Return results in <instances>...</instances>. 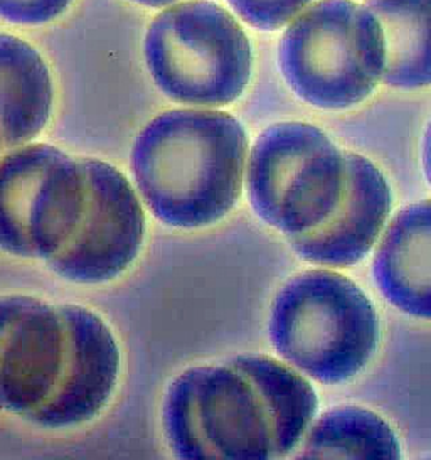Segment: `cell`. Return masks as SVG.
Returning <instances> with one entry per match:
<instances>
[{
  "instance_id": "obj_1",
  "label": "cell",
  "mask_w": 431,
  "mask_h": 460,
  "mask_svg": "<svg viewBox=\"0 0 431 460\" xmlns=\"http://www.w3.org/2000/svg\"><path fill=\"white\" fill-rule=\"evenodd\" d=\"M145 215L111 164L49 144L0 157V250L40 260L69 282L105 284L138 257Z\"/></svg>"
},
{
  "instance_id": "obj_2",
  "label": "cell",
  "mask_w": 431,
  "mask_h": 460,
  "mask_svg": "<svg viewBox=\"0 0 431 460\" xmlns=\"http://www.w3.org/2000/svg\"><path fill=\"white\" fill-rule=\"evenodd\" d=\"M119 375L117 339L93 311L0 297V411L49 430L78 427L101 413Z\"/></svg>"
},
{
  "instance_id": "obj_3",
  "label": "cell",
  "mask_w": 431,
  "mask_h": 460,
  "mask_svg": "<svg viewBox=\"0 0 431 460\" xmlns=\"http://www.w3.org/2000/svg\"><path fill=\"white\" fill-rule=\"evenodd\" d=\"M315 410L313 388L294 369L244 354L179 375L163 396L162 427L179 459H280Z\"/></svg>"
},
{
  "instance_id": "obj_4",
  "label": "cell",
  "mask_w": 431,
  "mask_h": 460,
  "mask_svg": "<svg viewBox=\"0 0 431 460\" xmlns=\"http://www.w3.org/2000/svg\"><path fill=\"white\" fill-rule=\"evenodd\" d=\"M248 137L233 115L180 109L155 117L135 138L130 165L150 213L167 226L199 230L242 196Z\"/></svg>"
},
{
  "instance_id": "obj_5",
  "label": "cell",
  "mask_w": 431,
  "mask_h": 460,
  "mask_svg": "<svg viewBox=\"0 0 431 460\" xmlns=\"http://www.w3.org/2000/svg\"><path fill=\"white\" fill-rule=\"evenodd\" d=\"M275 349L310 378H354L376 351L379 325L363 290L344 275L310 270L286 282L273 300Z\"/></svg>"
},
{
  "instance_id": "obj_6",
  "label": "cell",
  "mask_w": 431,
  "mask_h": 460,
  "mask_svg": "<svg viewBox=\"0 0 431 460\" xmlns=\"http://www.w3.org/2000/svg\"><path fill=\"white\" fill-rule=\"evenodd\" d=\"M280 69L288 86L313 107L349 109L383 78V29L365 5L319 0L296 15L280 41Z\"/></svg>"
},
{
  "instance_id": "obj_7",
  "label": "cell",
  "mask_w": 431,
  "mask_h": 460,
  "mask_svg": "<svg viewBox=\"0 0 431 460\" xmlns=\"http://www.w3.org/2000/svg\"><path fill=\"white\" fill-rule=\"evenodd\" d=\"M147 66L171 100L192 107H224L251 76V46L238 21L207 0L163 11L145 40Z\"/></svg>"
},
{
  "instance_id": "obj_8",
  "label": "cell",
  "mask_w": 431,
  "mask_h": 460,
  "mask_svg": "<svg viewBox=\"0 0 431 460\" xmlns=\"http://www.w3.org/2000/svg\"><path fill=\"white\" fill-rule=\"evenodd\" d=\"M346 152L307 123L267 128L246 164L256 215L286 238L315 230L334 215L346 190Z\"/></svg>"
},
{
  "instance_id": "obj_9",
  "label": "cell",
  "mask_w": 431,
  "mask_h": 460,
  "mask_svg": "<svg viewBox=\"0 0 431 460\" xmlns=\"http://www.w3.org/2000/svg\"><path fill=\"white\" fill-rule=\"evenodd\" d=\"M346 165V190L334 215L315 230L288 238L300 257L317 265L350 267L361 261L390 215V186L376 165L350 152Z\"/></svg>"
},
{
  "instance_id": "obj_10",
  "label": "cell",
  "mask_w": 431,
  "mask_h": 460,
  "mask_svg": "<svg viewBox=\"0 0 431 460\" xmlns=\"http://www.w3.org/2000/svg\"><path fill=\"white\" fill-rule=\"evenodd\" d=\"M373 275L394 307L431 321V201L411 204L392 219Z\"/></svg>"
},
{
  "instance_id": "obj_11",
  "label": "cell",
  "mask_w": 431,
  "mask_h": 460,
  "mask_svg": "<svg viewBox=\"0 0 431 460\" xmlns=\"http://www.w3.org/2000/svg\"><path fill=\"white\" fill-rule=\"evenodd\" d=\"M53 82L40 53L0 34V136L7 152L31 144L49 122Z\"/></svg>"
},
{
  "instance_id": "obj_12",
  "label": "cell",
  "mask_w": 431,
  "mask_h": 460,
  "mask_svg": "<svg viewBox=\"0 0 431 460\" xmlns=\"http://www.w3.org/2000/svg\"><path fill=\"white\" fill-rule=\"evenodd\" d=\"M386 46L383 82L417 90L431 84V0H365Z\"/></svg>"
},
{
  "instance_id": "obj_13",
  "label": "cell",
  "mask_w": 431,
  "mask_h": 460,
  "mask_svg": "<svg viewBox=\"0 0 431 460\" xmlns=\"http://www.w3.org/2000/svg\"><path fill=\"white\" fill-rule=\"evenodd\" d=\"M298 457L303 459H400V444L390 425L357 406L327 411L313 425Z\"/></svg>"
},
{
  "instance_id": "obj_14",
  "label": "cell",
  "mask_w": 431,
  "mask_h": 460,
  "mask_svg": "<svg viewBox=\"0 0 431 460\" xmlns=\"http://www.w3.org/2000/svg\"><path fill=\"white\" fill-rule=\"evenodd\" d=\"M236 14L253 28H283L302 14L312 0H228Z\"/></svg>"
},
{
  "instance_id": "obj_15",
  "label": "cell",
  "mask_w": 431,
  "mask_h": 460,
  "mask_svg": "<svg viewBox=\"0 0 431 460\" xmlns=\"http://www.w3.org/2000/svg\"><path fill=\"white\" fill-rule=\"evenodd\" d=\"M71 0H0V17L13 24H44L63 14Z\"/></svg>"
},
{
  "instance_id": "obj_16",
  "label": "cell",
  "mask_w": 431,
  "mask_h": 460,
  "mask_svg": "<svg viewBox=\"0 0 431 460\" xmlns=\"http://www.w3.org/2000/svg\"><path fill=\"white\" fill-rule=\"evenodd\" d=\"M423 167H425V174L428 177L431 184V122L427 128L425 140H423Z\"/></svg>"
},
{
  "instance_id": "obj_17",
  "label": "cell",
  "mask_w": 431,
  "mask_h": 460,
  "mask_svg": "<svg viewBox=\"0 0 431 460\" xmlns=\"http://www.w3.org/2000/svg\"><path fill=\"white\" fill-rule=\"evenodd\" d=\"M134 2L142 4V5H147V7H163V5L174 4L177 0H134Z\"/></svg>"
}]
</instances>
